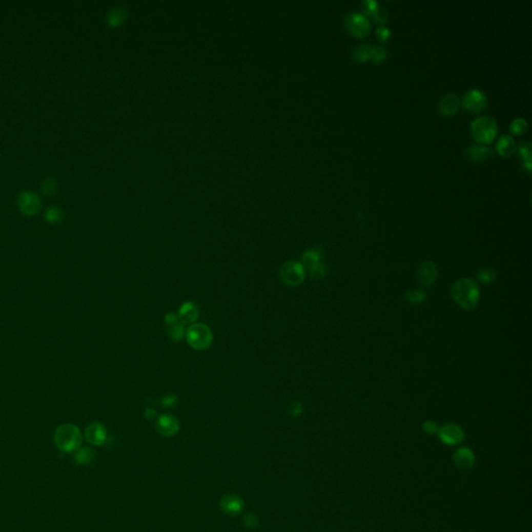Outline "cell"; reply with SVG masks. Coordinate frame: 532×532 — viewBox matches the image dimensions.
I'll use <instances>...</instances> for the list:
<instances>
[{
  "instance_id": "4316f807",
  "label": "cell",
  "mask_w": 532,
  "mask_h": 532,
  "mask_svg": "<svg viewBox=\"0 0 532 532\" xmlns=\"http://www.w3.org/2000/svg\"><path fill=\"white\" fill-rule=\"evenodd\" d=\"M185 334V331H184V324L179 320L178 322H176L175 324L173 325H170V329H169V336L171 339L175 340V341H178V340H181L182 337L184 336Z\"/></svg>"
},
{
  "instance_id": "5b68a950",
  "label": "cell",
  "mask_w": 532,
  "mask_h": 532,
  "mask_svg": "<svg viewBox=\"0 0 532 532\" xmlns=\"http://www.w3.org/2000/svg\"><path fill=\"white\" fill-rule=\"evenodd\" d=\"M305 268H303L299 261H287L280 269L281 281L289 287L298 286L305 279Z\"/></svg>"
},
{
  "instance_id": "5bb4252c",
  "label": "cell",
  "mask_w": 532,
  "mask_h": 532,
  "mask_svg": "<svg viewBox=\"0 0 532 532\" xmlns=\"http://www.w3.org/2000/svg\"><path fill=\"white\" fill-rule=\"evenodd\" d=\"M87 441L94 446H102L107 439V432L100 422H93L88 425L85 432Z\"/></svg>"
},
{
  "instance_id": "44dd1931",
  "label": "cell",
  "mask_w": 532,
  "mask_h": 532,
  "mask_svg": "<svg viewBox=\"0 0 532 532\" xmlns=\"http://www.w3.org/2000/svg\"><path fill=\"white\" fill-rule=\"evenodd\" d=\"M373 49H374V46H372L371 44H368V43L360 44V45L356 46L355 49L353 50V53H352L353 58L357 62H366V60L372 58Z\"/></svg>"
},
{
  "instance_id": "e575fe53",
  "label": "cell",
  "mask_w": 532,
  "mask_h": 532,
  "mask_svg": "<svg viewBox=\"0 0 532 532\" xmlns=\"http://www.w3.org/2000/svg\"><path fill=\"white\" fill-rule=\"evenodd\" d=\"M390 35H391V32H390V30H389L386 26H384V25H379V26L376 28V36L378 37V40H379V41L384 42V41L388 40L389 37H390Z\"/></svg>"
},
{
  "instance_id": "836d02e7",
  "label": "cell",
  "mask_w": 532,
  "mask_h": 532,
  "mask_svg": "<svg viewBox=\"0 0 532 532\" xmlns=\"http://www.w3.org/2000/svg\"><path fill=\"white\" fill-rule=\"evenodd\" d=\"M386 58V51L383 47H379V46H374V49H373V54H372V59L374 63H381L383 62L384 59Z\"/></svg>"
},
{
  "instance_id": "7c38bea8",
  "label": "cell",
  "mask_w": 532,
  "mask_h": 532,
  "mask_svg": "<svg viewBox=\"0 0 532 532\" xmlns=\"http://www.w3.org/2000/svg\"><path fill=\"white\" fill-rule=\"evenodd\" d=\"M156 431L166 438L174 437L180 431V422L172 415H161L156 422Z\"/></svg>"
},
{
  "instance_id": "277c9868",
  "label": "cell",
  "mask_w": 532,
  "mask_h": 532,
  "mask_svg": "<svg viewBox=\"0 0 532 532\" xmlns=\"http://www.w3.org/2000/svg\"><path fill=\"white\" fill-rule=\"evenodd\" d=\"M472 136L480 144H488L497 135V122L490 117H478L470 126Z\"/></svg>"
},
{
  "instance_id": "cb8c5ba5",
  "label": "cell",
  "mask_w": 532,
  "mask_h": 532,
  "mask_svg": "<svg viewBox=\"0 0 532 532\" xmlns=\"http://www.w3.org/2000/svg\"><path fill=\"white\" fill-rule=\"evenodd\" d=\"M406 300L410 301L413 305H419L423 300H425L426 294L422 290L419 289H411L405 294Z\"/></svg>"
},
{
  "instance_id": "74e56055",
  "label": "cell",
  "mask_w": 532,
  "mask_h": 532,
  "mask_svg": "<svg viewBox=\"0 0 532 532\" xmlns=\"http://www.w3.org/2000/svg\"><path fill=\"white\" fill-rule=\"evenodd\" d=\"M178 321H179V317H178V315H176L174 313H169L166 316V322L169 325H173V324H175Z\"/></svg>"
},
{
  "instance_id": "3957f363",
  "label": "cell",
  "mask_w": 532,
  "mask_h": 532,
  "mask_svg": "<svg viewBox=\"0 0 532 532\" xmlns=\"http://www.w3.org/2000/svg\"><path fill=\"white\" fill-rule=\"evenodd\" d=\"M187 343L197 351H205L210 347L213 342V334L208 325L204 323H194L185 333Z\"/></svg>"
},
{
  "instance_id": "30bf717a",
  "label": "cell",
  "mask_w": 532,
  "mask_h": 532,
  "mask_svg": "<svg viewBox=\"0 0 532 532\" xmlns=\"http://www.w3.org/2000/svg\"><path fill=\"white\" fill-rule=\"evenodd\" d=\"M244 507L243 499L237 494H227L219 500L220 510L228 516H237L241 514Z\"/></svg>"
},
{
  "instance_id": "ffe728a7",
  "label": "cell",
  "mask_w": 532,
  "mask_h": 532,
  "mask_svg": "<svg viewBox=\"0 0 532 532\" xmlns=\"http://www.w3.org/2000/svg\"><path fill=\"white\" fill-rule=\"evenodd\" d=\"M95 459V452L92 448L83 447L74 452V461L78 465L87 466L90 465Z\"/></svg>"
},
{
  "instance_id": "8fae6325",
  "label": "cell",
  "mask_w": 532,
  "mask_h": 532,
  "mask_svg": "<svg viewBox=\"0 0 532 532\" xmlns=\"http://www.w3.org/2000/svg\"><path fill=\"white\" fill-rule=\"evenodd\" d=\"M17 203L21 212L25 215L35 214L41 207V202L36 195L27 191L21 192L19 194Z\"/></svg>"
},
{
  "instance_id": "9a60e30c",
  "label": "cell",
  "mask_w": 532,
  "mask_h": 532,
  "mask_svg": "<svg viewBox=\"0 0 532 532\" xmlns=\"http://www.w3.org/2000/svg\"><path fill=\"white\" fill-rule=\"evenodd\" d=\"M461 100L458 95L447 94L443 96L438 104L439 111L443 116H452L460 109Z\"/></svg>"
},
{
  "instance_id": "9c48e42d",
  "label": "cell",
  "mask_w": 532,
  "mask_h": 532,
  "mask_svg": "<svg viewBox=\"0 0 532 532\" xmlns=\"http://www.w3.org/2000/svg\"><path fill=\"white\" fill-rule=\"evenodd\" d=\"M486 104L485 94L478 89H472L464 95L463 106L470 112H479L485 108Z\"/></svg>"
},
{
  "instance_id": "ba28073f",
  "label": "cell",
  "mask_w": 532,
  "mask_h": 532,
  "mask_svg": "<svg viewBox=\"0 0 532 532\" xmlns=\"http://www.w3.org/2000/svg\"><path fill=\"white\" fill-rule=\"evenodd\" d=\"M418 283L423 287H431L438 278V269L433 261H423L416 273Z\"/></svg>"
},
{
  "instance_id": "d4e9b609",
  "label": "cell",
  "mask_w": 532,
  "mask_h": 532,
  "mask_svg": "<svg viewBox=\"0 0 532 532\" xmlns=\"http://www.w3.org/2000/svg\"><path fill=\"white\" fill-rule=\"evenodd\" d=\"M45 218L51 223L58 222L63 218V212L58 207L50 206L47 208V210L45 212Z\"/></svg>"
},
{
  "instance_id": "7a4b0ae2",
  "label": "cell",
  "mask_w": 532,
  "mask_h": 532,
  "mask_svg": "<svg viewBox=\"0 0 532 532\" xmlns=\"http://www.w3.org/2000/svg\"><path fill=\"white\" fill-rule=\"evenodd\" d=\"M54 443L63 452H75L83 443L81 432L75 424H62L54 432Z\"/></svg>"
},
{
  "instance_id": "f546056e",
  "label": "cell",
  "mask_w": 532,
  "mask_h": 532,
  "mask_svg": "<svg viewBox=\"0 0 532 532\" xmlns=\"http://www.w3.org/2000/svg\"><path fill=\"white\" fill-rule=\"evenodd\" d=\"M519 154L525 162H531V142L525 141L519 147Z\"/></svg>"
},
{
  "instance_id": "d6986e66",
  "label": "cell",
  "mask_w": 532,
  "mask_h": 532,
  "mask_svg": "<svg viewBox=\"0 0 532 532\" xmlns=\"http://www.w3.org/2000/svg\"><path fill=\"white\" fill-rule=\"evenodd\" d=\"M496 148L500 153V155L506 157V156H510L514 153L516 150V144H515L514 138L510 135L505 134V135H502L498 139Z\"/></svg>"
},
{
  "instance_id": "e0dca14e",
  "label": "cell",
  "mask_w": 532,
  "mask_h": 532,
  "mask_svg": "<svg viewBox=\"0 0 532 532\" xmlns=\"http://www.w3.org/2000/svg\"><path fill=\"white\" fill-rule=\"evenodd\" d=\"M321 259H322V251L319 248H314V249H310L303 253L300 257L299 262L302 264L305 270L310 271L311 269L314 268V266L321 263Z\"/></svg>"
},
{
  "instance_id": "f1b7e54d",
  "label": "cell",
  "mask_w": 532,
  "mask_h": 532,
  "mask_svg": "<svg viewBox=\"0 0 532 532\" xmlns=\"http://www.w3.org/2000/svg\"><path fill=\"white\" fill-rule=\"evenodd\" d=\"M309 272H310L311 278L313 280H317V281L318 280H322L326 276V273H328L325 265L322 264V263L317 264L316 266H314L313 269H311Z\"/></svg>"
},
{
  "instance_id": "ac0fdd59",
  "label": "cell",
  "mask_w": 532,
  "mask_h": 532,
  "mask_svg": "<svg viewBox=\"0 0 532 532\" xmlns=\"http://www.w3.org/2000/svg\"><path fill=\"white\" fill-rule=\"evenodd\" d=\"M467 155L470 159L474 161H481L486 159L489 155H492V151L488 147L478 144L473 145L467 149Z\"/></svg>"
},
{
  "instance_id": "6da1fadb",
  "label": "cell",
  "mask_w": 532,
  "mask_h": 532,
  "mask_svg": "<svg viewBox=\"0 0 532 532\" xmlns=\"http://www.w3.org/2000/svg\"><path fill=\"white\" fill-rule=\"evenodd\" d=\"M451 296L460 307L471 310L477 306L480 291L478 284L470 279L464 278L455 282L451 288Z\"/></svg>"
},
{
  "instance_id": "f35d334b",
  "label": "cell",
  "mask_w": 532,
  "mask_h": 532,
  "mask_svg": "<svg viewBox=\"0 0 532 532\" xmlns=\"http://www.w3.org/2000/svg\"><path fill=\"white\" fill-rule=\"evenodd\" d=\"M155 415H156V413H155V411H154L153 408H150V407H149V408H147V410L145 411V416H146V418H148V419H150V420H151V419H153V418L155 417Z\"/></svg>"
},
{
  "instance_id": "83f0119b",
  "label": "cell",
  "mask_w": 532,
  "mask_h": 532,
  "mask_svg": "<svg viewBox=\"0 0 532 532\" xmlns=\"http://www.w3.org/2000/svg\"><path fill=\"white\" fill-rule=\"evenodd\" d=\"M242 524H243L244 527H247L249 529H254V528H257L259 526L260 520H259V517L256 514L249 513V514L243 516Z\"/></svg>"
},
{
  "instance_id": "8d00e7d4",
  "label": "cell",
  "mask_w": 532,
  "mask_h": 532,
  "mask_svg": "<svg viewBox=\"0 0 532 532\" xmlns=\"http://www.w3.org/2000/svg\"><path fill=\"white\" fill-rule=\"evenodd\" d=\"M177 396L175 394H169V395H166L162 400H161V403L163 406L166 407H172L176 404L177 402Z\"/></svg>"
},
{
  "instance_id": "603a6c76",
  "label": "cell",
  "mask_w": 532,
  "mask_h": 532,
  "mask_svg": "<svg viewBox=\"0 0 532 532\" xmlns=\"http://www.w3.org/2000/svg\"><path fill=\"white\" fill-rule=\"evenodd\" d=\"M496 276H497L496 271L492 268H488V266H484V268L479 269L477 272V278L479 279L480 282L485 283V284L495 281Z\"/></svg>"
},
{
  "instance_id": "d6a6232c",
  "label": "cell",
  "mask_w": 532,
  "mask_h": 532,
  "mask_svg": "<svg viewBox=\"0 0 532 532\" xmlns=\"http://www.w3.org/2000/svg\"><path fill=\"white\" fill-rule=\"evenodd\" d=\"M302 412V405L298 401L291 402L287 407V413L290 417H298Z\"/></svg>"
},
{
  "instance_id": "52a82bcc",
  "label": "cell",
  "mask_w": 532,
  "mask_h": 532,
  "mask_svg": "<svg viewBox=\"0 0 532 532\" xmlns=\"http://www.w3.org/2000/svg\"><path fill=\"white\" fill-rule=\"evenodd\" d=\"M438 437L440 441L448 446L459 445L465 439V433L463 428L454 423H448L443 425L438 431Z\"/></svg>"
},
{
  "instance_id": "4fadbf2b",
  "label": "cell",
  "mask_w": 532,
  "mask_h": 532,
  "mask_svg": "<svg viewBox=\"0 0 532 532\" xmlns=\"http://www.w3.org/2000/svg\"><path fill=\"white\" fill-rule=\"evenodd\" d=\"M453 463L458 469L468 471L475 465V455L468 447H462L454 452Z\"/></svg>"
},
{
  "instance_id": "d590c367",
  "label": "cell",
  "mask_w": 532,
  "mask_h": 532,
  "mask_svg": "<svg viewBox=\"0 0 532 532\" xmlns=\"http://www.w3.org/2000/svg\"><path fill=\"white\" fill-rule=\"evenodd\" d=\"M422 428H423V431H424L427 435H434V434H437V433H438V431H439L440 427L438 426V424H437L435 421H433V420H427V421H425V422L423 423Z\"/></svg>"
},
{
  "instance_id": "7402d4cb",
  "label": "cell",
  "mask_w": 532,
  "mask_h": 532,
  "mask_svg": "<svg viewBox=\"0 0 532 532\" xmlns=\"http://www.w3.org/2000/svg\"><path fill=\"white\" fill-rule=\"evenodd\" d=\"M126 17V10L122 7H115L107 13V21L110 25H118Z\"/></svg>"
},
{
  "instance_id": "484cf974",
  "label": "cell",
  "mask_w": 532,
  "mask_h": 532,
  "mask_svg": "<svg viewBox=\"0 0 532 532\" xmlns=\"http://www.w3.org/2000/svg\"><path fill=\"white\" fill-rule=\"evenodd\" d=\"M527 127H528V124H527L526 120H524L522 118H518V119H515L510 123L509 130L513 134L520 135V134H523L527 130Z\"/></svg>"
},
{
  "instance_id": "4dcf8cb0",
  "label": "cell",
  "mask_w": 532,
  "mask_h": 532,
  "mask_svg": "<svg viewBox=\"0 0 532 532\" xmlns=\"http://www.w3.org/2000/svg\"><path fill=\"white\" fill-rule=\"evenodd\" d=\"M379 9H381V8H379L378 4L376 2H374V0H365V2H363V10H364V12L367 15L372 16V18L377 14Z\"/></svg>"
},
{
  "instance_id": "8992f818",
  "label": "cell",
  "mask_w": 532,
  "mask_h": 532,
  "mask_svg": "<svg viewBox=\"0 0 532 532\" xmlns=\"http://www.w3.org/2000/svg\"><path fill=\"white\" fill-rule=\"evenodd\" d=\"M345 26L347 30L356 36H365L370 31V22L368 18L360 13H350L345 17Z\"/></svg>"
},
{
  "instance_id": "1f68e13d",
  "label": "cell",
  "mask_w": 532,
  "mask_h": 532,
  "mask_svg": "<svg viewBox=\"0 0 532 532\" xmlns=\"http://www.w3.org/2000/svg\"><path fill=\"white\" fill-rule=\"evenodd\" d=\"M42 191L45 195H52L56 191V183L53 179L47 178L42 183Z\"/></svg>"
},
{
  "instance_id": "2e32d148",
  "label": "cell",
  "mask_w": 532,
  "mask_h": 532,
  "mask_svg": "<svg viewBox=\"0 0 532 532\" xmlns=\"http://www.w3.org/2000/svg\"><path fill=\"white\" fill-rule=\"evenodd\" d=\"M199 315H200V311H199L198 306L195 302H192V301L184 302L183 305L180 307L179 313H178V317L183 324L195 322L199 318Z\"/></svg>"
}]
</instances>
